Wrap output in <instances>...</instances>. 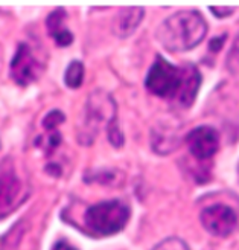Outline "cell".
<instances>
[{
    "label": "cell",
    "instance_id": "6da1fadb",
    "mask_svg": "<svg viewBox=\"0 0 239 250\" xmlns=\"http://www.w3.org/2000/svg\"><path fill=\"white\" fill-rule=\"evenodd\" d=\"M199 85L201 75L195 66L172 64L160 55L148 70L145 80V87L149 93L166 101H177L183 107L194 104Z\"/></svg>",
    "mask_w": 239,
    "mask_h": 250
},
{
    "label": "cell",
    "instance_id": "3957f363",
    "mask_svg": "<svg viewBox=\"0 0 239 250\" xmlns=\"http://www.w3.org/2000/svg\"><path fill=\"white\" fill-rule=\"evenodd\" d=\"M131 217L130 206L122 200H107L90 206L84 212V224L98 236L116 235L125 229Z\"/></svg>",
    "mask_w": 239,
    "mask_h": 250
},
{
    "label": "cell",
    "instance_id": "8fae6325",
    "mask_svg": "<svg viewBox=\"0 0 239 250\" xmlns=\"http://www.w3.org/2000/svg\"><path fill=\"white\" fill-rule=\"evenodd\" d=\"M46 29L49 37L58 46H69L73 43V34L66 26V11L62 8H57L50 12L46 20Z\"/></svg>",
    "mask_w": 239,
    "mask_h": 250
},
{
    "label": "cell",
    "instance_id": "277c9868",
    "mask_svg": "<svg viewBox=\"0 0 239 250\" xmlns=\"http://www.w3.org/2000/svg\"><path fill=\"white\" fill-rule=\"evenodd\" d=\"M116 121V103L113 96L104 90H95L85 105V122L81 128V137L85 139L84 144H92L99 131V125L102 122L111 124Z\"/></svg>",
    "mask_w": 239,
    "mask_h": 250
},
{
    "label": "cell",
    "instance_id": "e0dca14e",
    "mask_svg": "<svg viewBox=\"0 0 239 250\" xmlns=\"http://www.w3.org/2000/svg\"><path fill=\"white\" fill-rule=\"evenodd\" d=\"M210 11L215 14L218 19H222V17H230L233 12H235V8H229V6H224V8H218V6H213L210 8Z\"/></svg>",
    "mask_w": 239,
    "mask_h": 250
},
{
    "label": "cell",
    "instance_id": "30bf717a",
    "mask_svg": "<svg viewBox=\"0 0 239 250\" xmlns=\"http://www.w3.org/2000/svg\"><path fill=\"white\" fill-rule=\"evenodd\" d=\"M145 17V9L142 6H130L122 8L119 14L115 19V26L113 31L119 37V39H127L137 28Z\"/></svg>",
    "mask_w": 239,
    "mask_h": 250
},
{
    "label": "cell",
    "instance_id": "8992f818",
    "mask_svg": "<svg viewBox=\"0 0 239 250\" xmlns=\"http://www.w3.org/2000/svg\"><path fill=\"white\" fill-rule=\"evenodd\" d=\"M23 183L9 162L0 164V220L6 218L21 203Z\"/></svg>",
    "mask_w": 239,
    "mask_h": 250
},
{
    "label": "cell",
    "instance_id": "2e32d148",
    "mask_svg": "<svg viewBox=\"0 0 239 250\" xmlns=\"http://www.w3.org/2000/svg\"><path fill=\"white\" fill-rule=\"evenodd\" d=\"M107 133H108V139L110 144L116 148H120L123 145V134L118 125V121H113L111 124L107 125Z\"/></svg>",
    "mask_w": 239,
    "mask_h": 250
},
{
    "label": "cell",
    "instance_id": "9a60e30c",
    "mask_svg": "<svg viewBox=\"0 0 239 250\" xmlns=\"http://www.w3.org/2000/svg\"><path fill=\"white\" fill-rule=\"evenodd\" d=\"M227 67L229 70L235 75V73H239V34L235 39L233 44H232V49L229 52V57H227Z\"/></svg>",
    "mask_w": 239,
    "mask_h": 250
},
{
    "label": "cell",
    "instance_id": "ac0fdd59",
    "mask_svg": "<svg viewBox=\"0 0 239 250\" xmlns=\"http://www.w3.org/2000/svg\"><path fill=\"white\" fill-rule=\"evenodd\" d=\"M52 250H78V249L73 244H70L69 241H58V243H55Z\"/></svg>",
    "mask_w": 239,
    "mask_h": 250
},
{
    "label": "cell",
    "instance_id": "7a4b0ae2",
    "mask_svg": "<svg viewBox=\"0 0 239 250\" xmlns=\"http://www.w3.org/2000/svg\"><path fill=\"white\" fill-rule=\"evenodd\" d=\"M207 21L199 11L183 9L163 20L156 31V39L174 54L189 52L201 44L207 35Z\"/></svg>",
    "mask_w": 239,
    "mask_h": 250
},
{
    "label": "cell",
    "instance_id": "9c48e42d",
    "mask_svg": "<svg viewBox=\"0 0 239 250\" xmlns=\"http://www.w3.org/2000/svg\"><path fill=\"white\" fill-rule=\"evenodd\" d=\"M151 146H153L154 153L160 156L171 154L180 146L179 130L172 127V124L156 125L151 131Z\"/></svg>",
    "mask_w": 239,
    "mask_h": 250
},
{
    "label": "cell",
    "instance_id": "ba28073f",
    "mask_svg": "<svg viewBox=\"0 0 239 250\" xmlns=\"http://www.w3.org/2000/svg\"><path fill=\"white\" fill-rule=\"evenodd\" d=\"M184 142L189 148L191 156L197 162H206L218 153L221 137L219 133L210 125H201L186 134Z\"/></svg>",
    "mask_w": 239,
    "mask_h": 250
},
{
    "label": "cell",
    "instance_id": "5bb4252c",
    "mask_svg": "<svg viewBox=\"0 0 239 250\" xmlns=\"http://www.w3.org/2000/svg\"><path fill=\"white\" fill-rule=\"evenodd\" d=\"M153 250H191V249L179 236H171V238H166L161 243H159Z\"/></svg>",
    "mask_w": 239,
    "mask_h": 250
},
{
    "label": "cell",
    "instance_id": "4fadbf2b",
    "mask_svg": "<svg viewBox=\"0 0 239 250\" xmlns=\"http://www.w3.org/2000/svg\"><path fill=\"white\" fill-rule=\"evenodd\" d=\"M64 121H66L64 113L60 110H54V111H49L46 118L43 119V127L46 131H55Z\"/></svg>",
    "mask_w": 239,
    "mask_h": 250
},
{
    "label": "cell",
    "instance_id": "7c38bea8",
    "mask_svg": "<svg viewBox=\"0 0 239 250\" xmlns=\"http://www.w3.org/2000/svg\"><path fill=\"white\" fill-rule=\"evenodd\" d=\"M84 81V64L81 61H72L64 72V83L69 89H80Z\"/></svg>",
    "mask_w": 239,
    "mask_h": 250
},
{
    "label": "cell",
    "instance_id": "52a82bcc",
    "mask_svg": "<svg viewBox=\"0 0 239 250\" xmlns=\"http://www.w3.org/2000/svg\"><path fill=\"white\" fill-rule=\"evenodd\" d=\"M41 70V62L35 58L31 47L24 43H20L9 66L11 80L20 87H28L39 80Z\"/></svg>",
    "mask_w": 239,
    "mask_h": 250
},
{
    "label": "cell",
    "instance_id": "d6986e66",
    "mask_svg": "<svg viewBox=\"0 0 239 250\" xmlns=\"http://www.w3.org/2000/svg\"><path fill=\"white\" fill-rule=\"evenodd\" d=\"M238 177H239V165H238Z\"/></svg>",
    "mask_w": 239,
    "mask_h": 250
},
{
    "label": "cell",
    "instance_id": "5b68a950",
    "mask_svg": "<svg viewBox=\"0 0 239 250\" xmlns=\"http://www.w3.org/2000/svg\"><path fill=\"white\" fill-rule=\"evenodd\" d=\"M199 221L210 235L227 238L236 230L239 218L232 206L225 203H215L201 210Z\"/></svg>",
    "mask_w": 239,
    "mask_h": 250
}]
</instances>
